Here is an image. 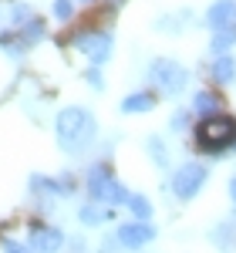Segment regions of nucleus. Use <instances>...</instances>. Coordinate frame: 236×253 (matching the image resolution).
Here are the masks:
<instances>
[{"mask_svg": "<svg viewBox=\"0 0 236 253\" xmlns=\"http://www.w3.org/2000/svg\"><path fill=\"white\" fill-rule=\"evenodd\" d=\"M54 132H58L61 152L81 156V152H88V149L95 145V138H98V122H95V115H91L88 108L68 105V108H61L58 118H54Z\"/></svg>", "mask_w": 236, "mask_h": 253, "instance_id": "obj_1", "label": "nucleus"}, {"mask_svg": "<svg viewBox=\"0 0 236 253\" xmlns=\"http://www.w3.org/2000/svg\"><path fill=\"white\" fill-rule=\"evenodd\" d=\"M233 138H236V118L230 115H206L196 125V145L209 156H219L226 149H233Z\"/></svg>", "mask_w": 236, "mask_h": 253, "instance_id": "obj_2", "label": "nucleus"}, {"mask_svg": "<svg viewBox=\"0 0 236 253\" xmlns=\"http://www.w3.org/2000/svg\"><path fill=\"white\" fill-rule=\"evenodd\" d=\"M88 193L95 203L101 206H125V199H128V189H125V182H118L112 169L108 166H91L88 169Z\"/></svg>", "mask_w": 236, "mask_h": 253, "instance_id": "obj_3", "label": "nucleus"}, {"mask_svg": "<svg viewBox=\"0 0 236 253\" xmlns=\"http://www.w3.org/2000/svg\"><path fill=\"white\" fill-rule=\"evenodd\" d=\"M149 81L156 84L162 95L176 98L186 91V84H189V71L179 64V61L172 58H156L152 64H149Z\"/></svg>", "mask_w": 236, "mask_h": 253, "instance_id": "obj_4", "label": "nucleus"}, {"mask_svg": "<svg viewBox=\"0 0 236 253\" xmlns=\"http://www.w3.org/2000/svg\"><path fill=\"white\" fill-rule=\"evenodd\" d=\"M209 182V166L206 162H182L176 172H172V196L189 203L202 193V186Z\"/></svg>", "mask_w": 236, "mask_h": 253, "instance_id": "obj_5", "label": "nucleus"}, {"mask_svg": "<svg viewBox=\"0 0 236 253\" xmlns=\"http://www.w3.org/2000/svg\"><path fill=\"white\" fill-rule=\"evenodd\" d=\"M71 44L78 47L81 54L88 58V64H95V68H101L105 61L112 58V34L108 31H81V34H75L71 38Z\"/></svg>", "mask_w": 236, "mask_h": 253, "instance_id": "obj_6", "label": "nucleus"}, {"mask_svg": "<svg viewBox=\"0 0 236 253\" xmlns=\"http://www.w3.org/2000/svg\"><path fill=\"white\" fill-rule=\"evenodd\" d=\"M118 247L121 250H142L145 243H152L156 240V226L149 223V219H128V223H121L118 226Z\"/></svg>", "mask_w": 236, "mask_h": 253, "instance_id": "obj_7", "label": "nucleus"}, {"mask_svg": "<svg viewBox=\"0 0 236 253\" xmlns=\"http://www.w3.org/2000/svg\"><path fill=\"white\" fill-rule=\"evenodd\" d=\"M27 247H31L34 253H61V247H64V233H61L58 226L38 223V226L31 230V240H27Z\"/></svg>", "mask_w": 236, "mask_h": 253, "instance_id": "obj_8", "label": "nucleus"}, {"mask_svg": "<svg viewBox=\"0 0 236 253\" xmlns=\"http://www.w3.org/2000/svg\"><path fill=\"white\" fill-rule=\"evenodd\" d=\"M31 189L38 196H51V199L75 193L71 189V175H61V179H54V175H31Z\"/></svg>", "mask_w": 236, "mask_h": 253, "instance_id": "obj_9", "label": "nucleus"}, {"mask_svg": "<svg viewBox=\"0 0 236 253\" xmlns=\"http://www.w3.org/2000/svg\"><path fill=\"white\" fill-rule=\"evenodd\" d=\"M226 24H236V0H216V3L206 10V27H209V31L226 27Z\"/></svg>", "mask_w": 236, "mask_h": 253, "instance_id": "obj_10", "label": "nucleus"}, {"mask_svg": "<svg viewBox=\"0 0 236 253\" xmlns=\"http://www.w3.org/2000/svg\"><path fill=\"white\" fill-rule=\"evenodd\" d=\"M78 219L84 223V226H101V223H108V219H115V213L108 210V206H101V203H84L78 210Z\"/></svg>", "mask_w": 236, "mask_h": 253, "instance_id": "obj_11", "label": "nucleus"}, {"mask_svg": "<svg viewBox=\"0 0 236 253\" xmlns=\"http://www.w3.org/2000/svg\"><path fill=\"white\" fill-rule=\"evenodd\" d=\"M209 71H213V81H219V84H233L236 81V58L233 54H216L213 64H209Z\"/></svg>", "mask_w": 236, "mask_h": 253, "instance_id": "obj_12", "label": "nucleus"}, {"mask_svg": "<svg viewBox=\"0 0 236 253\" xmlns=\"http://www.w3.org/2000/svg\"><path fill=\"white\" fill-rule=\"evenodd\" d=\"M152 108H156V98L149 95V91H132V95L121 98V112L125 115H145Z\"/></svg>", "mask_w": 236, "mask_h": 253, "instance_id": "obj_13", "label": "nucleus"}, {"mask_svg": "<svg viewBox=\"0 0 236 253\" xmlns=\"http://www.w3.org/2000/svg\"><path fill=\"white\" fill-rule=\"evenodd\" d=\"M233 44H236V24H226V27H216V31H213L209 51H213V54H226Z\"/></svg>", "mask_w": 236, "mask_h": 253, "instance_id": "obj_14", "label": "nucleus"}, {"mask_svg": "<svg viewBox=\"0 0 236 253\" xmlns=\"http://www.w3.org/2000/svg\"><path fill=\"white\" fill-rule=\"evenodd\" d=\"M193 112H196L199 118L216 115V112H219V98L213 95V91H199V95L193 98Z\"/></svg>", "mask_w": 236, "mask_h": 253, "instance_id": "obj_15", "label": "nucleus"}, {"mask_svg": "<svg viewBox=\"0 0 236 253\" xmlns=\"http://www.w3.org/2000/svg\"><path fill=\"white\" fill-rule=\"evenodd\" d=\"M125 206H128V213L135 216V219H152V203H149L142 193H128Z\"/></svg>", "mask_w": 236, "mask_h": 253, "instance_id": "obj_16", "label": "nucleus"}, {"mask_svg": "<svg viewBox=\"0 0 236 253\" xmlns=\"http://www.w3.org/2000/svg\"><path fill=\"white\" fill-rule=\"evenodd\" d=\"M17 34H20V41H27V44H38V41L44 38V24H40L38 17H27L17 27Z\"/></svg>", "mask_w": 236, "mask_h": 253, "instance_id": "obj_17", "label": "nucleus"}, {"mask_svg": "<svg viewBox=\"0 0 236 253\" xmlns=\"http://www.w3.org/2000/svg\"><path fill=\"white\" fill-rule=\"evenodd\" d=\"M145 149H149V156L156 159V166H158V169H165V166H169L165 145H162V138H158V135H152V138H149V142H145Z\"/></svg>", "mask_w": 236, "mask_h": 253, "instance_id": "obj_18", "label": "nucleus"}, {"mask_svg": "<svg viewBox=\"0 0 236 253\" xmlns=\"http://www.w3.org/2000/svg\"><path fill=\"white\" fill-rule=\"evenodd\" d=\"M54 17L58 20H71L75 17V0H54Z\"/></svg>", "mask_w": 236, "mask_h": 253, "instance_id": "obj_19", "label": "nucleus"}, {"mask_svg": "<svg viewBox=\"0 0 236 253\" xmlns=\"http://www.w3.org/2000/svg\"><path fill=\"white\" fill-rule=\"evenodd\" d=\"M84 81H88V88H91V91H105V78H101V71L95 68V64L88 68V75H84Z\"/></svg>", "mask_w": 236, "mask_h": 253, "instance_id": "obj_20", "label": "nucleus"}, {"mask_svg": "<svg viewBox=\"0 0 236 253\" xmlns=\"http://www.w3.org/2000/svg\"><path fill=\"white\" fill-rule=\"evenodd\" d=\"M0 250L3 253H34L27 243H17V240H0Z\"/></svg>", "mask_w": 236, "mask_h": 253, "instance_id": "obj_21", "label": "nucleus"}, {"mask_svg": "<svg viewBox=\"0 0 236 253\" xmlns=\"http://www.w3.org/2000/svg\"><path fill=\"white\" fill-rule=\"evenodd\" d=\"M169 125H172V132H179V128H186V125H189V112H182V108H179L176 115H172V122H169Z\"/></svg>", "mask_w": 236, "mask_h": 253, "instance_id": "obj_22", "label": "nucleus"}, {"mask_svg": "<svg viewBox=\"0 0 236 253\" xmlns=\"http://www.w3.org/2000/svg\"><path fill=\"white\" fill-rule=\"evenodd\" d=\"M230 199H233V203H236V175H233V179H230Z\"/></svg>", "mask_w": 236, "mask_h": 253, "instance_id": "obj_23", "label": "nucleus"}, {"mask_svg": "<svg viewBox=\"0 0 236 253\" xmlns=\"http://www.w3.org/2000/svg\"><path fill=\"white\" fill-rule=\"evenodd\" d=\"M0 41H3V44H7V34H3V24H0Z\"/></svg>", "mask_w": 236, "mask_h": 253, "instance_id": "obj_24", "label": "nucleus"}, {"mask_svg": "<svg viewBox=\"0 0 236 253\" xmlns=\"http://www.w3.org/2000/svg\"><path fill=\"white\" fill-rule=\"evenodd\" d=\"M233 149H236V138H233Z\"/></svg>", "mask_w": 236, "mask_h": 253, "instance_id": "obj_25", "label": "nucleus"}]
</instances>
